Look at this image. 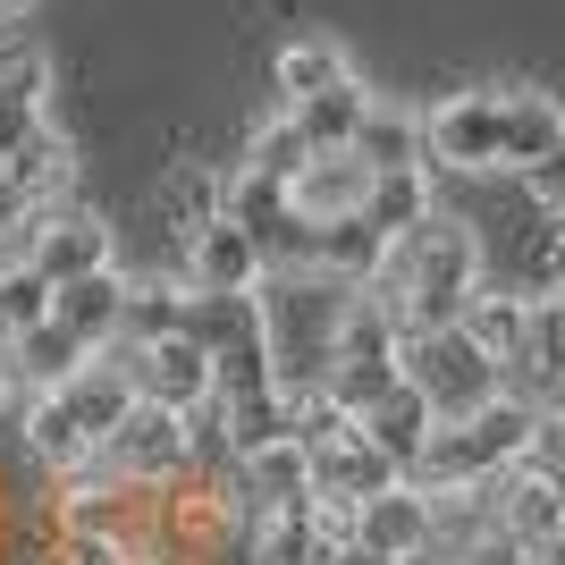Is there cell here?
<instances>
[{"label":"cell","instance_id":"obj_1","mask_svg":"<svg viewBox=\"0 0 565 565\" xmlns=\"http://www.w3.org/2000/svg\"><path fill=\"white\" fill-rule=\"evenodd\" d=\"M557 136H565L557 94H532V85H465V94H448L423 118V169L523 178Z\"/></svg>","mask_w":565,"mask_h":565},{"label":"cell","instance_id":"obj_14","mask_svg":"<svg viewBox=\"0 0 565 565\" xmlns=\"http://www.w3.org/2000/svg\"><path fill=\"white\" fill-rule=\"evenodd\" d=\"M228 498H236V515H245V523H254V515H296V507L312 498L305 448H296V439H270V448L236 456V465H228Z\"/></svg>","mask_w":565,"mask_h":565},{"label":"cell","instance_id":"obj_18","mask_svg":"<svg viewBox=\"0 0 565 565\" xmlns=\"http://www.w3.org/2000/svg\"><path fill=\"white\" fill-rule=\"evenodd\" d=\"M0 178L18 186L25 212H43V203H68V186H76V143H68V127H43V136H25L18 152L0 161Z\"/></svg>","mask_w":565,"mask_h":565},{"label":"cell","instance_id":"obj_27","mask_svg":"<svg viewBox=\"0 0 565 565\" xmlns=\"http://www.w3.org/2000/svg\"><path fill=\"white\" fill-rule=\"evenodd\" d=\"M94 363V347L85 338H68L60 321H43V330H25L18 347H9V372H18V397H34V388H60L68 372H85Z\"/></svg>","mask_w":565,"mask_h":565},{"label":"cell","instance_id":"obj_24","mask_svg":"<svg viewBox=\"0 0 565 565\" xmlns=\"http://www.w3.org/2000/svg\"><path fill=\"white\" fill-rule=\"evenodd\" d=\"M186 296H194V287L178 279V270H161V279H127V312H118V338H110V347L178 338V330H186Z\"/></svg>","mask_w":565,"mask_h":565},{"label":"cell","instance_id":"obj_13","mask_svg":"<svg viewBox=\"0 0 565 565\" xmlns=\"http://www.w3.org/2000/svg\"><path fill=\"white\" fill-rule=\"evenodd\" d=\"M507 388L541 414V430H565V296H532V347L507 372Z\"/></svg>","mask_w":565,"mask_h":565},{"label":"cell","instance_id":"obj_36","mask_svg":"<svg viewBox=\"0 0 565 565\" xmlns=\"http://www.w3.org/2000/svg\"><path fill=\"white\" fill-rule=\"evenodd\" d=\"M43 0H0V25H18V18H34Z\"/></svg>","mask_w":565,"mask_h":565},{"label":"cell","instance_id":"obj_33","mask_svg":"<svg viewBox=\"0 0 565 565\" xmlns=\"http://www.w3.org/2000/svg\"><path fill=\"white\" fill-rule=\"evenodd\" d=\"M523 194H532V212H541V220H565V136L523 169Z\"/></svg>","mask_w":565,"mask_h":565},{"label":"cell","instance_id":"obj_17","mask_svg":"<svg viewBox=\"0 0 565 565\" xmlns=\"http://www.w3.org/2000/svg\"><path fill=\"white\" fill-rule=\"evenodd\" d=\"M305 465H312V498H380V490H397L405 472L388 465V456L363 439V430H338V439H321V448H305Z\"/></svg>","mask_w":565,"mask_h":565},{"label":"cell","instance_id":"obj_29","mask_svg":"<svg viewBox=\"0 0 565 565\" xmlns=\"http://www.w3.org/2000/svg\"><path fill=\"white\" fill-rule=\"evenodd\" d=\"M51 296H60V287H51L34 262L0 254V347H18L25 330H43V321H51Z\"/></svg>","mask_w":565,"mask_h":565},{"label":"cell","instance_id":"obj_12","mask_svg":"<svg viewBox=\"0 0 565 565\" xmlns=\"http://www.w3.org/2000/svg\"><path fill=\"white\" fill-rule=\"evenodd\" d=\"M262 270H270V254H262V245L236 228V220H203V228H186L178 279H186L194 296H254Z\"/></svg>","mask_w":565,"mask_h":565},{"label":"cell","instance_id":"obj_11","mask_svg":"<svg viewBox=\"0 0 565 565\" xmlns=\"http://www.w3.org/2000/svg\"><path fill=\"white\" fill-rule=\"evenodd\" d=\"M118 363H127V388H136V405L194 414V405L212 397V354L194 347L186 330H178V338H152V347H118Z\"/></svg>","mask_w":565,"mask_h":565},{"label":"cell","instance_id":"obj_23","mask_svg":"<svg viewBox=\"0 0 565 565\" xmlns=\"http://www.w3.org/2000/svg\"><path fill=\"white\" fill-rule=\"evenodd\" d=\"M347 152L372 169V178H388V169H423V118L405 110V102H380L372 94V110H363V127H354Z\"/></svg>","mask_w":565,"mask_h":565},{"label":"cell","instance_id":"obj_28","mask_svg":"<svg viewBox=\"0 0 565 565\" xmlns=\"http://www.w3.org/2000/svg\"><path fill=\"white\" fill-rule=\"evenodd\" d=\"M245 548H254V565H330L338 548L312 532V515L296 507V515H254L245 523Z\"/></svg>","mask_w":565,"mask_h":565},{"label":"cell","instance_id":"obj_30","mask_svg":"<svg viewBox=\"0 0 565 565\" xmlns=\"http://www.w3.org/2000/svg\"><path fill=\"white\" fill-rule=\"evenodd\" d=\"M220 194H228V178H220V169L178 161V169L161 178V220L186 236V228H203V220H220Z\"/></svg>","mask_w":565,"mask_h":565},{"label":"cell","instance_id":"obj_25","mask_svg":"<svg viewBox=\"0 0 565 565\" xmlns=\"http://www.w3.org/2000/svg\"><path fill=\"white\" fill-rule=\"evenodd\" d=\"M439 212V194H430V169H388V178H372V194H363V228L388 245V236H405V228H423V220Z\"/></svg>","mask_w":565,"mask_h":565},{"label":"cell","instance_id":"obj_5","mask_svg":"<svg viewBox=\"0 0 565 565\" xmlns=\"http://www.w3.org/2000/svg\"><path fill=\"white\" fill-rule=\"evenodd\" d=\"M397 372H405V388H414L439 423H456V414H472V405H490L498 388H507V372H498L456 321H448V330H405Z\"/></svg>","mask_w":565,"mask_h":565},{"label":"cell","instance_id":"obj_20","mask_svg":"<svg viewBox=\"0 0 565 565\" xmlns=\"http://www.w3.org/2000/svg\"><path fill=\"white\" fill-rule=\"evenodd\" d=\"M338 76H354V60H347V43H338V34H296V43L270 51V94H279V110H296V102H312V94H330Z\"/></svg>","mask_w":565,"mask_h":565},{"label":"cell","instance_id":"obj_38","mask_svg":"<svg viewBox=\"0 0 565 565\" xmlns=\"http://www.w3.org/2000/svg\"><path fill=\"white\" fill-rule=\"evenodd\" d=\"M523 565H565V541H548V548H532Z\"/></svg>","mask_w":565,"mask_h":565},{"label":"cell","instance_id":"obj_2","mask_svg":"<svg viewBox=\"0 0 565 565\" xmlns=\"http://www.w3.org/2000/svg\"><path fill=\"white\" fill-rule=\"evenodd\" d=\"M472 287H481V236L456 212H430L423 228H405V236L380 245L363 296L388 305L397 330H448V321H465Z\"/></svg>","mask_w":565,"mask_h":565},{"label":"cell","instance_id":"obj_21","mask_svg":"<svg viewBox=\"0 0 565 565\" xmlns=\"http://www.w3.org/2000/svg\"><path fill=\"white\" fill-rule=\"evenodd\" d=\"M118 312H127V270H94V279H68L51 296V321L68 338H85L94 354L118 338Z\"/></svg>","mask_w":565,"mask_h":565},{"label":"cell","instance_id":"obj_34","mask_svg":"<svg viewBox=\"0 0 565 565\" xmlns=\"http://www.w3.org/2000/svg\"><path fill=\"white\" fill-rule=\"evenodd\" d=\"M541 287L565 296V220H548V245H541Z\"/></svg>","mask_w":565,"mask_h":565},{"label":"cell","instance_id":"obj_7","mask_svg":"<svg viewBox=\"0 0 565 565\" xmlns=\"http://www.w3.org/2000/svg\"><path fill=\"white\" fill-rule=\"evenodd\" d=\"M397 347H405V330L388 321V305H372L363 287H354V305H347V321H338V354H330V388L347 414H363V405H380L388 388H397Z\"/></svg>","mask_w":565,"mask_h":565},{"label":"cell","instance_id":"obj_8","mask_svg":"<svg viewBox=\"0 0 565 565\" xmlns=\"http://www.w3.org/2000/svg\"><path fill=\"white\" fill-rule=\"evenodd\" d=\"M18 262H34L51 287H68V279H94V270H118V236L85 203H43L18 228Z\"/></svg>","mask_w":565,"mask_h":565},{"label":"cell","instance_id":"obj_15","mask_svg":"<svg viewBox=\"0 0 565 565\" xmlns=\"http://www.w3.org/2000/svg\"><path fill=\"white\" fill-rule=\"evenodd\" d=\"M363 194H372V169L354 161V152H312L287 178V220L296 228H338V220L363 212Z\"/></svg>","mask_w":565,"mask_h":565},{"label":"cell","instance_id":"obj_6","mask_svg":"<svg viewBox=\"0 0 565 565\" xmlns=\"http://www.w3.org/2000/svg\"><path fill=\"white\" fill-rule=\"evenodd\" d=\"M186 338L212 354V397H254L270 380V338H262L254 296H186Z\"/></svg>","mask_w":565,"mask_h":565},{"label":"cell","instance_id":"obj_37","mask_svg":"<svg viewBox=\"0 0 565 565\" xmlns=\"http://www.w3.org/2000/svg\"><path fill=\"white\" fill-rule=\"evenodd\" d=\"M330 565H388V557H372V548H338Z\"/></svg>","mask_w":565,"mask_h":565},{"label":"cell","instance_id":"obj_26","mask_svg":"<svg viewBox=\"0 0 565 565\" xmlns=\"http://www.w3.org/2000/svg\"><path fill=\"white\" fill-rule=\"evenodd\" d=\"M363 110H372V85L363 76H338L330 94H312V102H296V136L312 143V152H347L354 143V127H363Z\"/></svg>","mask_w":565,"mask_h":565},{"label":"cell","instance_id":"obj_16","mask_svg":"<svg viewBox=\"0 0 565 565\" xmlns=\"http://www.w3.org/2000/svg\"><path fill=\"white\" fill-rule=\"evenodd\" d=\"M354 548H372V557H388V565H414L430 548V490L397 481V490L363 498V507H354Z\"/></svg>","mask_w":565,"mask_h":565},{"label":"cell","instance_id":"obj_31","mask_svg":"<svg viewBox=\"0 0 565 565\" xmlns=\"http://www.w3.org/2000/svg\"><path fill=\"white\" fill-rule=\"evenodd\" d=\"M312 161V143L305 136H296V118H262V127H254V143H245V161H236V169H254V178H270V186H287V178H296V169H305Z\"/></svg>","mask_w":565,"mask_h":565},{"label":"cell","instance_id":"obj_35","mask_svg":"<svg viewBox=\"0 0 565 565\" xmlns=\"http://www.w3.org/2000/svg\"><path fill=\"white\" fill-rule=\"evenodd\" d=\"M18 228H25V203H18V186L0 178V236H18Z\"/></svg>","mask_w":565,"mask_h":565},{"label":"cell","instance_id":"obj_4","mask_svg":"<svg viewBox=\"0 0 565 565\" xmlns=\"http://www.w3.org/2000/svg\"><path fill=\"white\" fill-rule=\"evenodd\" d=\"M532 448H541V414H532L515 388H498L490 405H472V414L430 430L405 481H414V490H481V481H498L507 465H523Z\"/></svg>","mask_w":565,"mask_h":565},{"label":"cell","instance_id":"obj_22","mask_svg":"<svg viewBox=\"0 0 565 565\" xmlns=\"http://www.w3.org/2000/svg\"><path fill=\"white\" fill-rule=\"evenodd\" d=\"M354 430H363V439H372V448L388 456L397 472H414V456H423V439L439 430V414H430V405L397 380V388H388L380 405H363V414H354Z\"/></svg>","mask_w":565,"mask_h":565},{"label":"cell","instance_id":"obj_3","mask_svg":"<svg viewBox=\"0 0 565 565\" xmlns=\"http://www.w3.org/2000/svg\"><path fill=\"white\" fill-rule=\"evenodd\" d=\"M254 305H262L279 397L321 388V380H330V354H338V321H347V305H354V279H330V270H312V262H287V270H262Z\"/></svg>","mask_w":565,"mask_h":565},{"label":"cell","instance_id":"obj_10","mask_svg":"<svg viewBox=\"0 0 565 565\" xmlns=\"http://www.w3.org/2000/svg\"><path fill=\"white\" fill-rule=\"evenodd\" d=\"M102 465L118 481H143V490H169L186 472V414L169 405H127V423L102 439Z\"/></svg>","mask_w":565,"mask_h":565},{"label":"cell","instance_id":"obj_9","mask_svg":"<svg viewBox=\"0 0 565 565\" xmlns=\"http://www.w3.org/2000/svg\"><path fill=\"white\" fill-rule=\"evenodd\" d=\"M490 490V523H498V548H515V557H532V548L565 541V481L541 465V456H523V465H507L498 481H481Z\"/></svg>","mask_w":565,"mask_h":565},{"label":"cell","instance_id":"obj_32","mask_svg":"<svg viewBox=\"0 0 565 565\" xmlns=\"http://www.w3.org/2000/svg\"><path fill=\"white\" fill-rule=\"evenodd\" d=\"M228 405V456H254L270 439H287V397L279 388H254V397H220Z\"/></svg>","mask_w":565,"mask_h":565},{"label":"cell","instance_id":"obj_19","mask_svg":"<svg viewBox=\"0 0 565 565\" xmlns=\"http://www.w3.org/2000/svg\"><path fill=\"white\" fill-rule=\"evenodd\" d=\"M456 330L490 354L498 372H515L523 347H532V296H515V287H472V305H465V321H456Z\"/></svg>","mask_w":565,"mask_h":565}]
</instances>
